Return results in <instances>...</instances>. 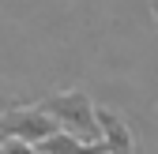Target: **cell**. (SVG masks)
I'll use <instances>...</instances> for the list:
<instances>
[{
    "label": "cell",
    "mask_w": 158,
    "mask_h": 154,
    "mask_svg": "<svg viewBox=\"0 0 158 154\" xmlns=\"http://www.w3.org/2000/svg\"><path fill=\"white\" fill-rule=\"evenodd\" d=\"M56 120L45 117L38 105H27V102H15L8 105L4 113H0V136H8V139H23L30 147H42L45 139L56 136Z\"/></svg>",
    "instance_id": "obj_2"
},
{
    "label": "cell",
    "mask_w": 158,
    "mask_h": 154,
    "mask_svg": "<svg viewBox=\"0 0 158 154\" xmlns=\"http://www.w3.org/2000/svg\"><path fill=\"white\" fill-rule=\"evenodd\" d=\"M151 15H154V23H158V0H151Z\"/></svg>",
    "instance_id": "obj_6"
},
{
    "label": "cell",
    "mask_w": 158,
    "mask_h": 154,
    "mask_svg": "<svg viewBox=\"0 0 158 154\" xmlns=\"http://www.w3.org/2000/svg\"><path fill=\"white\" fill-rule=\"evenodd\" d=\"M0 154H38L30 143H23V139H8L4 136V143H0Z\"/></svg>",
    "instance_id": "obj_5"
},
{
    "label": "cell",
    "mask_w": 158,
    "mask_h": 154,
    "mask_svg": "<svg viewBox=\"0 0 158 154\" xmlns=\"http://www.w3.org/2000/svg\"><path fill=\"white\" fill-rule=\"evenodd\" d=\"M38 154H106V143H79L68 132H56L53 139H45L42 147H34Z\"/></svg>",
    "instance_id": "obj_4"
},
{
    "label": "cell",
    "mask_w": 158,
    "mask_h": 154,
    "mask_svg": "<svg viewBox=\"0 0 158 154\" xmlns=\"http://www.w3.org/2000/svg\"><path fill=\"white\" fill-rule=\"evenodd\" d=\"M94 117H98V128H102L106 154H139V150H135V136H132V128H128V120L121 117V113L94 109Z\"/></svg>",
    "instance_id": "obj_3"
},
{
    "label": "cell",
    "mask_w": 158,
    "mask_h": 154,
    "mask_svg": "<svg viewBox=\"0 0 158 154\" xmlns=\"http://www.w3.org/2000/svg\"><path fill=\"white\" fill-rule=\"evenodd\" d=\"M45 117L56 120V128L75 136L79 143H102V128H98V117H94V102L87 90H53L45 98L34 102Z\"/></svg>",
    "instance_id": "obj_1"
},
{
    "label": "cell",
    "mask_w": 158,
    "mask_h": 154,
    "mask_svg": "<svg viewBox=\"0 0 158 154\" xmlns=\"http://www.w3.org/2000/svg\"><path fill=\"white\" fill-rule=\"evenodd\" d=\"M0 143H4V136H0Z\"/></svg>",
    "instance_id": "obj_7"
}]
</instances>
